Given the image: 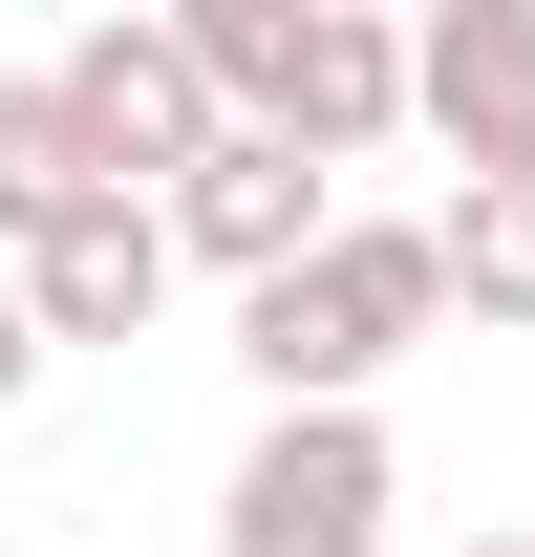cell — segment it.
<instances>
[{"instance_id":"cell-1","label":"cell","mask_w":535,"mask_h":557,"mask_svg":"<svg viewBox=\"0 0 535 557\" xmlns=\"http://www.w3.org/2000/svg\"><path fill=\"white\" fill-rule=\"evenodd\" d=\"M172 44H194L214 129L300 150V172H343V150L407 129V22L386 0H172Z\"/></svg>"},{"instance_id":"cell-2","label":"cell","mask_w":535,"mask_h":557,"mask_svg":"<svg viewBox=\"0 0 535 557\" xmlns=\"http://www.w3.org/2000/svg\"><path fill=\"white\" fill-rule=\"evenodd\" d=\"M450 322V278H428V214H343L300 278L236 300V364H258V408H364L407 344Z\"/></svg>"},{"instance_id":"cell-3","label":"cell","mask_w":535,"mask_h":557,"mask_svg":"<svg viewBox=\"0 0 535 557\" xmlns=\"http://www.w3.org/2000/svg\"><path fill=\"white\" fill-rule=\"evenodd\" d=\"M386 429L364 408H258V450L214 472V557H386Z\"/></svg>"},{"instance_id":"cell-4","label":"cell","mask_w":535,"mask_h":557,"mask_svg":"<svg viewBox=\"0 0 535 557\" xmlns=\"http://www.w3.org/2000/svg\"><path fill=\"white\" fill-rule=\"evenodd\" d=\"M407 129L450 150V194H535V0H428L407 22Z\"/></svg>"},{"instance_id":"cell-5","label":"cell","mask_w":535,"mask_h":557,"mask_svg":"<svg viewBox=\"0 0 535 557\" xmlns=\"http://www.w3.org/2000/svg\"><path fill=\"white\" fill-rule=\"evenodd\" d=\"M65 129L108 150V194H172V172H194L214 150V86H194V44H172V22H65Z\"/></svg>"},{"instance_id":"cell-6","label":"cell","mask_w":535,"mask_h":557,"mask_svg":"<svg viewBox=\"0 0 535 557\" xmlns=\"http://www.w3.org/2000/svg\"><path fill=\"white\" fill-rule=\"evenodd\" d=\"M150 214H172V258H214V278H236V300H258V278H300V258H322V236H343V194H322V172H300V150H258V129H214L194 172L150 194Z\"/></svg>"},{"instance_id":"cell-7","label":"cell","mask_w":535,"mask_h":557,"mask_svg":"<svg viewBox=\"0 0 535 557\" xmlns=\"http://www.w3.org/2000/svg\"><path fill=\"white\" fill-rule=\"evenodd\" d=\"M0 278H22L43 364H65V344H150V300H172V214H150V194H86L43 258H0Z\"/></svg>"},{"instance_id":"cell-8","label":"cell","mask_w":535,"mask_h":557,"mask_svg":"<svg viewBox=\"0 0 535 557\" xmlns=\"http://www.w3.org/2000/svg\"><path fill=\"white\" fill-rule=\"evenodd\" d=\"M86 194H108V150L65 129V86H43V65H0V258H43Z\"/></svg>"},{"instance_id":"cell-9","label":"cell","mask_w":535,"mask_h":557,"mask_svg":"<svg viewBox=\"0 0 535 557\" xmlns=\"http://www.w3.org/2000/svg\"><path fill=\"white\" fill-rule=\"evenodd\" d=\"M428 278H450L471 322L535 344V194H450V214H428Z\"/></svg>"},{"instance_id":"cell-10","label":"cell","mask_w":535,"mask_h":557,"mask_svg":"<svg viewBox=\"0 0 535 557\" xmlns=\"http://www.w3.org/2000/svg\"><path fill=\"white\" fill-rule=\"evenodd\" d=\"M22 386H43V322H22V278H0V408H22Z\"/></svg>"},{"instance_id":"cell-11","label":"cell","mask_w":535,"mask_h":557,"mask_svg":"<svg viewBox=\"0 0 535 557\" xmlns=\"http://www.w3.org/2000/svg\"><path fill=\"white\" fill-rule=\"evenodd\" d=\"M471 557H535V536H471Z\"/></svg>"}]
</instances>
